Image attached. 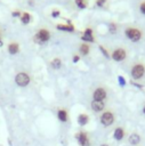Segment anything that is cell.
I'll return each instance as SVG.
<instances>
[{"label": "cell", "mask_w": 145, "mask_h": 146, "mask_svg": "<svg viewBox=\"0 0 145 146\" xmlns=\"http://www.w3.org/2000/svg\"><path fill=\"white\" fill-rule=\"evenodd\" d=\"M76 121H78L79 125L83 127V125L88 124V122H89V116H88V114H86V113H80V114L78 115Z\"/></svg>", "instance_id": "e0dca14e"}, {"label": "cell", "mask_w": 145, "mask_h": 146, "mask_svg": "<svg viewBox=\"0 0 145 146\" xmlns=\"http://www.w3.org/2000/svg\"><path fill=\"white\" fill-rule=\"evenodd\" d=\"M89 52H90V46L88 43H86V42H82L79 46V54L81 56H87Z\"/></svg>", "instance_id": "ac0fdd59"}, {"label": "cell", "mask_w": 145, "mask_h": 146, "mask_svg": "<svg viewBox=\"0 0 145 146\" xmlns=\"http://www.w3.org/2000/svg\"><path fill=\"white\" fill-rule=\"evenodd\" d=\"M140 140H142V138H140L139 133H137V132H132V133H130L129 137H128V143H129L131 146H137V145H139Z\"/></svg>", "instance_id": "5bb4252c"}, {"label": "cell", "mask_w": 145, "mask_h": 146, "mask_svg": "<svg viewBox=\"0 0 145 146\" xmlns=\"http://www.w3.org/2000/svg\"><path fill=\"white\" fill-rule=\"evenodd\" d=\"M108 31H110V33H115L116 32V25L114 23H110L108 24Z\"/></svg>", "instance_id": "cb8c5ba5"}, {"label": "cell", "mask_w": 145, "mask_h": 146, "mask_svg": "<svg viewBox=\"0 0 145 146\" xmlns=\"http://www.w3.org/2000/svg\"><path fill=\"white\" fill-rule=\"evenodd\" d=\"M124 136H126V131H124V129L122 127H118V128L114 129V131H113V138L116 141H121L124 138Z\"/></svg>", "instance_id": "4fadbf2b"}, {"label": "cell", "mask_w": 145, "mask_h": 146, "mask_svg": "<svg viewBox=\"0 0 145 146\" xmlns=\"http://www.w3.org/2000/svg\"><path fill=\"white\" fill-rule=\"evenodd\" d=\"M56 29L58 31H63V32H69V33H73L75 31V26L73 24H63V23H58L56 25Z\"/></svg>", "instance_id": "8fae6325"}, {"label": "cell", "mask_w": 145, "mask_h": 146, "mask_svg": "<svg viewBox=\"0 0 145 146\" xmlns=\"http://www.w3.org/2000/svg\"><path fill=\"white\" fill-rule=\"evenodd\" d=\"M100 146H110V145L106 144V143H103V144H100Z\"/></svg>", "instance_id": "4dcf8cb0"}, {"label": "cell", "mask_w": 145, "mask_h": 146, "mask_svg": "<svg viewBox=\"0 0 145 146\" xmlns=\"http://www.w3.org/2000/svg\"><path fill=\"white\" fill-rule=\"evenodd\" d=\"M107 97V91L103 87H98L92 91V100H100L104 102Z\"/></svg>", "instance_id": "52a82bcc"}, {"label": "cell", "mask_w": 145, "mask_h": 146, "mask_svg": "<svg viewBox=\"0 0 145 146\" xmlns=\"http://www.w3.org/2000/svg\"><path fill=\"white\" fill-rule=\"evenodd\" d=\"M99 50H100V52H102L106 58H110V57H111V56H110V54H108V51L104 48V46H102V44H100V46H99Z\"/></svg>", "instance_id": "603a6c76"}, {"label": "cell", "mask_w": 145, "mask_h": 146, "mask_svg": "<svg viewBox=\"0 0 145 146\" xmlns=\"http://www.w3.org/2000/svg\"><path fill=\"white\" fill-rule=\"evenodd\" d=\"M145 73V67L143 64H136L132 66L131 68V76L135 79V80H138L140 79Z\"/></svg>", "instance_id": "ba28073f"}, {"label": "cell", "mask_w": 145, "mask_h": 146, "mask_svg": "<svg viewBox=\"0 0 145 146\" xmlns=\"http://www.w3.org/2000/svg\"><path fill=\"white\" fill-rule=\"evenodd\" d=\"M75 139H76V141H78V144L80 146H90L91 145L89 135L86 131H79V132H76L75 133Z\"/></svg>", "instance_id": "277c9868"}, {"label": "cell", "mask_w": 145, "mask_h": 146, "mask_svg": "<svg viewBox=\"0 0 145 146\" xmlns=\"http://www.w3.org/2000/svg\"><path fill=\"white\" fill-rule=\"evenodd\" d=\"M19 21H21V23H22L23 25H27V24L31 23L32 16H31V14H30L29 11H23V13H22V16L19 17Z\"/></svg>", "instance_id": "2e32d148"}, {"label": "cell", "mask_w": 145, "mask_h": 146, "mask_svg": "<svg viewBox=\"0 0 145 146\" xmlns=\"http://www.w3.org/2000/svg\"><path fill=\"white\" fill-rule=\"evenodd\" d=\"M126 35H127V38L129 40H131L134 42L138 41L142 38L140 31L137 30V29H135V27H128V29H126Z\"/></svg>", "instance_id": "5b68a950"}, {"label": "cell", "mask_w": 145, "mask_h": 146, "mask_svg": "<svg viewBox=\"0 0 145 146\" xmlns=\"http://www.w3.org/2000/svg\"><path fill=\"white\" fill-rule=\"evenodd\" d=\"M90 107L94 112L96 113H99V112H103L104 108H105V103L104 102H100V100H91L90 103Z\"/></svg>", "instance_id": "30bf717a"}, {"label": "cell", "mask_w": 145, "mask_h": 146, "mask_svg": "<svg viewBox=\"0 0 145 146\" xmlns=\"http://www.w3.org/2000/svg\"><path fill=\"white\" fill-rule=\"evenodd\" d=\"M62 65H63V63H62V59H61L59 57H54V58L50 60V66H51V68H54V70H59V68L62 67Z\"/></svg>", "instance_id": "d6986e66"}, {"label": "cell", "mask_w": 145, "mask_h": 146, "mask_svg": "<svg viewBox=\"0 0 145 146\" xmlns=\"http://www.w3.org/2000/svg\"><path fill=\"white\" fill-rule=\"evenodd\" d=\"M79 60H80V55L74 54V55L72 56V62H73V63H78Z\"/></svg>", "instance_id": "4316f807"}, {"label": "cell", "mask_w": 145, "mask_h": 146, "mask_svg": "<svg viewBox=\"0 0 145 146\" xmlns=\"http://www.w3.org/2000/svg\"><path fill=\"white\" fill-rule=\"evenodd\" d=\"M139 9H140V11H142L143 14H145V1L140 3V6H139Z\"/></svg>", "instance_id": "83f0119b"}, {"label": "cell", "mask_w": 145, "mask_h": 146, "mask_svg": "<svg viewBox=\"0 0 145 146\" xmlns=\"http://www.w3.org/2000/svg\"><path fill=\"white\" fill-rule=\"evenodd\" d=\"M81 40H82L83 42H86V43H92V42H95L94 30H92L90 26H88V27L84 29L83 33L81 34Z\"/></svg>", "instance_id": "8992f818"}, {"label": "cell", "mask_w": 145, "mask_h": 146, "mask_svg": "<svg viewBox=\"0 0 145 146\" xmlns=\"http://www.w3.org/2000/svg\"><path fill=\"white\" fill-rule=\"evenodd\" d=\"M105 3H106V0H96V1H95V5H96L97 7H99V8L104 7Z\"/></svg>", "instance_id": "484cf974"}, {"label": "cell", "mask_w": 145, "mask_h": 146, "mask_svg": "<svg viewBox=\"0 0 145 146\" xmlns=\"http://www.w3.org/2000/svg\"><path fill=\"white\" fill-rule=\"evenodd\" d=\"M126 56H127V52H126V50L122 49V48L115 49V50L112 52V55H111L112 59L115 60V62H121V60H123V59L126 58Z\"/></svg>", "instance_id": "9c48e42d"}, {"label": "cell", "mask_w": 145, "mask_h": 146, "mask_svg": "<svg viewBox=\"0 0 145 146\" xmlns=\"http://www.w3.org/2000/svg\"><path fill=\"white\" fill-rule=\"evenodd\" d=\"M57 117L61 122H67L69 120V113L66 108H58L57 110Z\"/></svg>", "instance_id": "9a60e30c"}, {"label": "cell", "mask_w": 145, "mask_h": 146, "mask_svg": "<svg viewBox=\"0 0 145 146\" xmlns=\"http://www.w3.org/2000/svg\"><path fill=\"white\" fill-rule=\"evenodd\" d=\"M51 38V34H50V31L47 29V27H41L39 29L34 35H33V41L38 44H45L47 43Z\"/></svg>", "instance_id": "6da1fadb"}, {"label": "cell", "mask_w": 145, "mask_h": 146, "mask_svg": "<svg viewBox=\"0 0 145 146\" xmlns=\"http://www.w3.org/2000/svg\"><path fill=\"white\" fill-rule=\"evenodd\" d=\"M143 113L145 114V105H144V107H143Z\"/></svg>", "instance_id": "1f68e13d"}, {"label": "cell", "mask_w": 145, "mask_h": 146, "mask_svg": "<svg viewBox=\"0 0 145 146\" xmlns=\"http://www.w3.org/2000/svg\"><path fill=\"white\" fill-rule=\"evenodd\" d=\"M74 3L76 6V8L79 9H86L88 7V0H74Z\"/></svg>", "instance_id": "ffe728a7"}, {"label": "cell", "mask_w": 145, "mask_h": 146, "mask_svg": "<svg viewBox=\"0 0 145 146\" xmlns=\"http://www.w3.org/2000/svg\"><path fill=\"white\" fill-rule=\"evenodd\" d=\"M22 10L21 9H14L13 11H11V17H14V18H19L21 16H22Z\"/></svg>", "instance_id": "44dd1931"}, {"label": "cell", "mask_w": 145, "mask_h": 146, "mask_svg": "<svg viewBox=\"0 0 145 146\" xmlns=\"http://www.w3.org/2000/svg\"><path fill=\"white\" fill-rule=\"evenodd\" d=\"M29 1H30V2H29L30 6H33V5H34V3H33V0H29Z\"/></svg>", "instance_id": "f546056e"}, {"label": "cell", "mask_w": 145, "mask_h": 146, "mask_svg": "<svg viewBox=\"0 0 145 146\" xmlns=\"http://www.w3.org/2000/svg\"><path fill=\"white\" fill-rule=\"evenodd\" d=\"M118 81H119V84H120L121 87H124L126 83H127V82H126V79H124L122 75H119V76H118Z\"/></svg>", "instance_id": "d4e9b609"}, {"label": "cell", "mask_w": 145, "mask_h": 146, "mask_svg": "<svg viewBox=\"0 0 145 146\" xmlns=\"http://www.w3.org/2000/svg\"><path fill=\"white\" fill-rule=\"evenodd\" d=\"M19 50H21V46L16 41H13V42L8 43V46H7V51L10 55H16L19 52Z\"/></svg>", "instance_id": "7c38bea8"}, {"label": "cell", "mask_w": 145, "mask_h": 146, "mask_svg": "<svg viewBox=\"0 0 145 146\" xmlns=\"http://www.w3.org/2000/svg\"><path fill=\"white\" fill-rule=\"evenodd\" d=\"M2 46H3V41L1 39V31H0V47H2Z\"/></svg>", "instance_id": "f1b7e54d"}, {"label": "cell", "mask_w": 145, "mask_h": 146, "mask_svg": "<svg viewBox=\"0 0 145 146\" xmlns=\"http://www.w3.org/2000/svg\"><path fill=\"white\" fill-rule=\"evenodd\" d=\"M114 120H115V116H114V114L111 111H105L99 116V121H100V123H102L103 127H110V125H112L113 122H114Z\"/></svg>", "instance_id": "3957f363"}, {"label": "cell", "mask_w": 145, "mask_h": 146, "mask_svg": "<svg viewBox=\"0 0 145 146\" xmlns=\"http://www.w3.org/2000/svg\"><path fill=\"white\" fill-rule=\"evenodd\" d=\"M50 16H51L53 18H57V17H59V16H61V10L57 9V8L53 9L51 13H50Z\"/></svg>", "instance_id": "7402d4cb"}, {"label": "cell", "mask_w": 145, "mask_h": 146, "mask_svg": "<svg viewBox=\"0 0 145 146\" xmlns=\"http://www.w3.org/2000/svg\"><path fill=\"white\" fill-rule=\"evenodd\" d=\"M31 82V76L29 73L26 72H18L16 75H15V83L18 86V87H27Z\"/></svg>", "instance_id": "7a4b0ae2"}]
</instances>
